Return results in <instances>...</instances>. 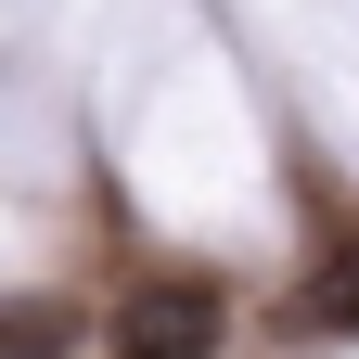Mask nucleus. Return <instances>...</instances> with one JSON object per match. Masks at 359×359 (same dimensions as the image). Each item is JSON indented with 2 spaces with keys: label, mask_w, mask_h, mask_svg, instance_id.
<instances>
[{
  "label": "nucleus",
  "mask_w": 359,
  "mask_h": 359,
  "mask_svg": "<svg viewBox=\"0 0 359 359\" xmlns=\"http://www.w3.org/2000/svg\"><path fill=\"white\" fill-rule=\"evenodd\" d=\"M218 334H231V295L193 283V269H154V283H128V295H116L103 359H218Z\"/></svg>",
  "instance_id": "f257e3e1"
},
{
  "label": "nucleus",
  "mask_w": 359,
  "mask_h": 359,
  "mask_svg": "<svg viewBox=\"0 0 359 359\" xmlns=\"http://www.w3.org/2000/svg\"><path fill=\"white\" fill-rule=\"evenodd\" d=\"M295 321H308V334H359V244H346V257L321 269V283L295 295Z\"/></svg>",
  "instance_id": "f03ea898"
}]
</instances>
